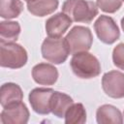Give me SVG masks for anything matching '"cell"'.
<instances>
[{"label": "cell", "instance_id": "14", "mask_svg": "<svg viewBox=\"0 0 124 124\" xmlns=\"http://www.w3.org/2000/svg\"><path fill=\"white\" fill-rule=\"evenodd\" d=\"M96 118L99 124H121L123 122L120 110L111 105L101 106L97 109Z\"/></svg>", "mask_w": 124, "mask_h": 124}, {"label": "cell", "instance_id": "4", "mask_svg": "<svg viewBox=\"0 0 124 124\" xmlns=\"http://www.w3.org/2000/svg\"><path fill=\"white\" fill-rule=\"evenodd\" d=\"M0 65L2 67L18 69L27 62V52L20 45L13 43H0Z\"/></svg>", "mask_w": 124, "mask_h": 124}, {"label": "cell", "instance_id": "7", "mask_svg": "<svg viewBox=\"0 0 124 124\" xmlns=\"http://www.w3.org/2000/svg\"><path fill=\"white\" fill-rule=\"evenodd\" d=\"M102 87L105 93L114 99L124 97V74L118 71L106 73L102 78Z\"/></svg>", "mask_w": 124, "mask_h": 124}, {"label": "cell", "instance_id": "21", "mask_svg": "<svg viewBox=\"0 0 124 124\" xmlns=\"http://www.w3.org/2000/svg\"><path fill=\"white\" fill-rule=\"evenodd\" d=\"M121 27H122V29H123V31H124V17L121 19Z\"/></svg>", "mask_w": 124, "mask_h": 124}, {"label": "cell", "instance_id": "22", "mask_svg": "<svg viewBox=\"0 0 124 124\" xmlns=\"http://www.w3.org/2000/svg\"><path fill=\"white\" fill-rule=\"evenodd\" d=\"M25 1H26V2L28 3V2H31V1H33V0H25Z\"/></svg>", "mask_w": 124, "mask_h": 124}, {"label": "cell", "instance_id": "10", "mask_svg": "<svg viewBox=\"0 0 124 124\" xmlns=\"http://www.w3.org/2000/svg\"><path fill=\"white\" fill-rule=\"evenodd\" d=\"M33 79L43 85H52L56 82L58 78L57 69L46 63H40L33 67L32 69Z\"/></svg>", "mask_w": 124, "mask_h": 124}, {"label": "cell", "instance_id": "18", "mask_svg": "<svg viewBox=\"0 0 124 124\" xmlns=\"http://www.w3.org/2000/svg\"><path fill=\"white\" fill-rule=\"evenodd\" d=\"M86 121V111L82 104H73L65 113V123L82 124Z\"/></svg>", "mask_w": 124, "mask_h": 124}, {"label": "cell", "instance_id": "6", "mask_svg": "<svg viewBox=\"0 0 124 124\" xmlns=\"http://www.w3.org/2000/svg\"><path fill=\"white\" fill-rule=\"evenodd\" d=\"M98 38L105 44L110 45L119 39L120 32L115 21L108 16H100L94 23Z\"/></svg>", "mask_w": 124, "mask_h": 124}, {"label": "cell", "instance_id": "8", "mask_svg": "<svg viewBox=\"0 0 124 124\" xmlns=\"http://www.w3.org/2000/svg\"><path fill=\"white\" fill-rule=\"evenodd\" d=\"M0 116L3 124H25L29 119V110L22 102H17L5 107Z\"/></svg>", "mask_w": 124, "mask_h": 124}, {"label": "cell", "instance_id": "1", "mask_svg": "<svg viewBox=\"0 0 124 124\" xmlns=\"http://www.w3.org/2000/svg\"><path fill=\"white\" fill-rule=\"evenodd\" d=\"M62 12L73 21L90 23L98 15V6L87 0H66L62 6Z\"/></svg>", "mask_w": 124, "mask_h": 124}, {"label": "cell", "instance_id": "20", "mask_svg": "<svg viewBox=\"0 0 124 124\" xmlns=\"http://www.w3.org/2000/svg\"><path fill=\"white\" fill-rule=\"evenodd\" d=\"M112 60H113V64L117 68L124 70V43L117 45L113 48Z\"/></svg>", "mask_w": 124, "mask_h": 124}, {"label": "cell", "instance_id": "17", "mask_svg": "<svg viewBox=\"0 0 124 124\" xmlns=\"http://www.w3.org/2000/svg\"><path fill=\"white\" fill-rule=\"evenodd\" d=\"M23 10L20 0H0V16L3 18L17 17Z\"/></svg>", "mask_w": 124, "mask_h": 124}, {"label": "cell", "instance_id": "15", "mask_svg": "<svg viewBox=\"0 0 124 124\" xmlns=\"http://www.w3.org/2000/svg\"><path fill=\"white\" fill-rule=\"evenodd\" d=\"M58 4V0H33L27 3V9L36 16H45L53 13Z\"/></svg>", "mask_w": 124, "mask_h": 124}, {"label": "cell", "instance_id": "19", "mask_svg": "<svg viewBox=\"0 0 124 124\" xmlns=\"http://www.w3.org/2000/svg\"><path fill=\"white\" fill-rule=\"evenodd\" d=\"M98 8L105 13H115L122 5V0H96Z\"/></svg>", "mask_w": 124, "mask_h": 124}, {"label": "cell", "instance_id": "2", "mask_svg": "<svg viewBox=\"0 0 124 124\" xmlns=\"http://www.w3.org/2000/svg\"><path fill=\"white\" fill-rule=\"evenodd\" d=\"M71 68L74 74L80 78H92L99 76L101 73L99 60L87 51L73 54Z\"/></svg>", "mask_w": 124, "mask_h": 124}, {"label": "cell", "instance_id": "13", "mask_svg": "<svg viewBox=\"0 0 124 124\" xmlns=\"http://www.w3.org/2000/svg\"><path fill=\"white\" fill-rule=\"evenodd\" d=\"M73 105V99L62 92L54 91L50 97V111L57 117H65L68 108Z\"/></svg>", "mask_w": 124, "mask_h": 124}, {"label": "cell", "instance_id": "11", "mask_svg": "<svg viewBox=\"0 0 124 124\" xmlns=\"http://www.w3.org/2000/svg\"><path fill=\"white\" fill-rule=\"evenodd\" d=\"M72 19L64 13H58L46 21V31L49 37H60L72 24Z\"/></svg>", "mask_w": 124, "mask_h": 124}, {"label": "cell", "instance_id": "5", "mask_svg": "<svg viewBox=\"0 0 124 124\" xmlns=\"http://www.w3.org/2000/svg\"><path fill=\"white\" fill-rule=\"evenodd\" d=\"M65 39L71 54L89 50L93 42L90 29L84 26H75L70 30Z\"/></svg>", "mask_w": 124, "mask_h": 124}, {"label": "cell", "instance_id": "9", "mask_svg": "<svg viewBox=\"0 0 124 124\" xmlns=\"http://www.w3.org/2000/svg\"><path fill=\"white\" fill-rule=\"evenodd\" d=\"M54 92L51 88H35L29 93V103L33 110L39 114H47L50 111V97Z\"/></svg>", "mask_w": 124, "mask_h": 124}, {"label": "cell", "instance_id": "12", "mask_svg": "<svg viewBox=\"0 0 124 124\" xmlns=\"http://www.w3.org/2000/svg\"><path fill=\"white\" fill-rule=\"evenodd\" d=\"M22 98H23V93L19 85L13 82H8V83H4L1 86L0 104L3 108L17 102H21Z\"/></svg>", "mask_w": 124, "mask_h": 124}, {"label": "cell", "instance_id": "16", "mask_svg": "<svg viewBox=\"0 0 124 124\" xmlns=\"http://www.w3.org/2000/svg\"><path fill=\"white\" fill-rule=\"evenodd\" d=\"M20 33V26L16 21L0 22V43H13Z\"/></svg>", "mask_w": 124, "mask_h": 124}, {"label": "cell", "instance_id": "23", "mask_svg": "<svg viewBox=\"0 0 124 124\" xmlns=\"http://www.w3.org/2000/svg\"><path fill=\"white\" fill-rule=\"evenodd\" d=\"M122 1H124V0H122Z\"/></svg>", "mask_w": 124, "mask_h": 124}, {"label": "cell", "instance_id": "3", "mask_svg": "<svg viewBox=\"0 0 124 124\" xmlns=\"http://www.w3.org/2000/svg\"><path fill=\"white\" fill-rule=\"evenodd\" d=\"M41 51L43 57L53 64L63 63L70 54L66 39L60 37H48L45 39Z\"/></svg>", "mask_w": 124, "mask_h": 124}]
</instances>
